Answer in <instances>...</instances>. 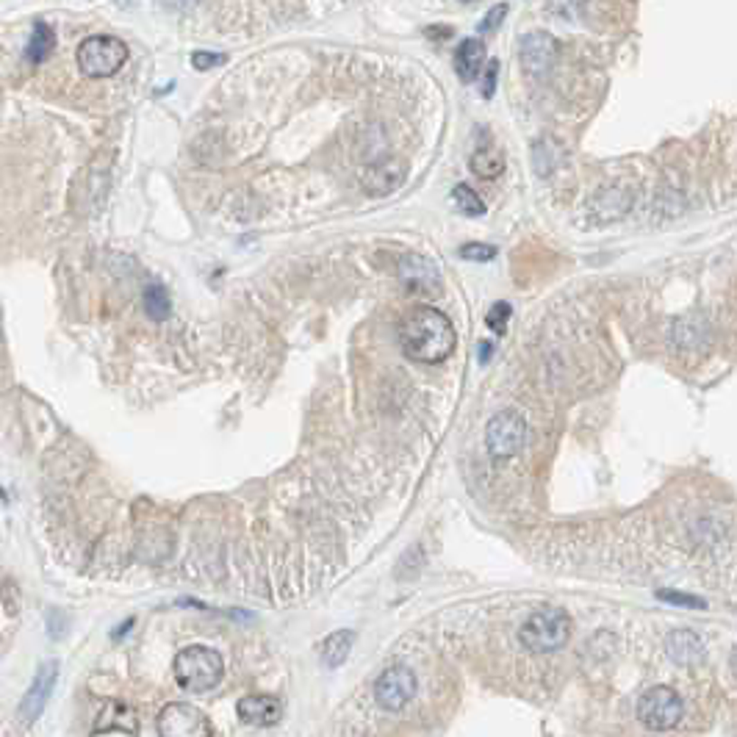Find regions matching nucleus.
I'll return each instance as SVG.
<instances>
[{
  "mask_svg": "<svg viewBox=\"0 0 737 737\" xmlns=\"http://www.w3.org/2000/svg\"><path fill=\"white\" fill-rule=\"evenodd\" d=\"M400 344L405 358L416 364H441L455 353L458 333L447 314L430 306H419L405 314L400 325Z\"/></svg>",
  "mask_w": 737,
  "mask_h": 737,
  "instance_id": "nucleus-1",
  "label": "nucleus"
},
{
  "mask_svg": "<svg viewBox=\"0 0 737 737\" xmlns=\"http://www.w3.org/2000/svg\"><path fill=\"white\" fill-rule=\"evenodd\" d=\"M572 629L574 624L566 610H560V607H543V610H535L522 624L518 638H522V646L530 648L533 655H552L569 643Z\"/></svg>",
  "mask_w": 737,
  "mask_h": 737,
  "instance_id": "nucleus-2",
  "label": "nucleus"
},
{
  "mask_svg": "<svg viewBox=\"0 0 737 737\" xmlns=\"http://www.w3.org/2000/svg\"><path fill=\"white\" fill-rule=\"evenodd\" d=\"M175 682L186 690V693H208L220 685L225 666L222 657L213 652L208 646H186L184 652L175 657Z\"/></svg>",
  "mask_w": 737,
  "mask_h": 737,
  "instance_id": "nucleus-3",
  "label": "nucleus"
},
{
  "mask_svg": "<svg viewBox=\"0 0 737 737\" xmlns=\"http://www.w3.org/2000/svg\"><path fill=\"white\" fill-rule=\"evenodd\" d=\"M128 61V45L117 36L95 33L78 45V67L86 78H111Z\"/></svg>",
  "mask_w": 737,
  "mask_h": 737,
  "instance_id": "nucleus-4",
  "label": "nucleus"
},
{
  "mask_svg": "<svg viewBox=\"0 0 737 737\" xmlns=\"http://www.w3.org/2000/svg\"><path fill=\"white\" fill-rule=\"evenodd\" d=\"M685 715V704L679 693L668 685L648 687L638 702V721L652 732H668L674 729Z\"/></svg>",
  "mask_w": 737,
  "mask_h": 737,
  "instance_id": "nucleus-5",
  "label": "nucleus"
},
{
  "mask_svg": "<svg viewBox=\"0 0 737 737\" xmlns=\"http://www.w3.org/2000/svg\"><path fill=\"white\" fill-rule=\"evenodd\" d=\"M527 444V421L515 411H499L486 424V447L494 460H510Z\"/></svg>",
  "mask_w": 737,
  "mask_h": 737,
  "instance_id": "nucleus-6",
  "label": "nucleus"
},
{
  "mask_svg": "<svg viewBox=\"0 0 737 737\" xmlns=\"http://www.w3.org/2000/svg\"><path fill=\"white\" fill-rule=\"evenodd\" d=\"M413 696H416V674L408 666L385 668L374 682V702L385 713H397L408 707Z\"/></svg>",
  "mask_w": 737,
  "mask_h": 737,
  "instance_id": "nucleus-7",
  "label": "nucleus"
},
{
  "mask_svg": "<svg viewBox=\"0 0 737 737\" xmlns=\"http://www.w3.org/2000/svg\"><path fill=\"white\" fill-rule=\"evenodd\" d=\"M158 732L161 737H211L213 734L205 713L184 702L166 704L158 713Z\"/></svg>",
  "mask_w": 737,
  "mask_h": 737,
  "instance_id": "nucleus-8",
  "label": "nucleus"
},
{
  "mask_svg": "<svg viewBox=\"0 0 737 737\" xmlns=\"http://www.w3.org/2000/svg\"><path fill=\"white\" fill-rule=\"evenodd\" d=\"M557 39L546 31H533L524 33L518 39V59H522V67L527 70V75L533 78H546L557 61Z\"/></svg>",
  "mask_w": 737,
  "mask_h": 737,
  "instance_id": "nucleus-9",
  "label": "nucleus"
},
{
  "mask_svg": "<svg viewBox=\"0 0 737 737\" xmlns=\"http://www.w3.org/2000/svg\"><path fill=\"white\" fill-rule=\"evenodd\" d=\"M408 178V161L405 158H397V156H388V158H380L374 161L364 175H361V184L366 189V194L372 197H385L397 192Z\"/></svg>",
  "mask_w": 737,
  "mask_h": 737,
  "instance_id": "nucleus-10",
  "label": "nucleus"
},
{
  "mask_svg": "<svg viewBox=\"0 0 737 737\" xmlns=\"http://www.w3.org/2000/svg\"><path fill=\"white\" fill-rule=\"evenodd\" d=\"M400 280L411 294L436 297L441 291V272L424 255H405L400 261Z\"/></svg>",
  "mask_w": 737,
  "mask_h": 737,
  "instance_id": "nucleus-11",
  "label": "nucleus"
},
{
  "mask_svg": "<svg viewBox=\"0 0 737 737\" xmlns=\"http://www.w3.org/2000/svg\"><path fill=\"white\" fill-rule=\"evenodd\" d=\"M56 676H59V666H56L53 660H51V663H42V668H39L33 685L28 687V693H25L23 702H20V718H23L25 726H31L42 713H45L51 693H53V687H56Z\"/></svg>",
  "mask_w": 737,
  "mask_h": 737,
  "instance_id": "nucleus-12",
  "label": "nucleus"
},
{
  "mask_svg": "<svg viewBox=\"0 0 737 737\" xmlns=\"http://www.w3.org/2000/svg\"><path fill=\"white\" fill-rule=\"evenodd\" d=\"M95 737H106V734H139V721H137V710L122 702L114 699L103 707V713L98 715V723L92 729Z\"/></svg>",
  "mask_w": 737,
  "mask_h": 737,
  "instance_id": "nucleus-13",
  "label": "nucleus"
},
{
  "mask_svg": "<svg viewBox=\"0 0 737 737\" xmlns=\"http://www.w3.org/2000/svg\"><path fill=\"white\" fill-rule=\"evenodd\" d=\"M666 652H668V657H671L676 666L690 668V666L704 663V657H707V646H704V640H702L696 632H690V629H676V632H671L668 640H666Z\"/></svg>",
  "mask_w": 737,
  "mask_h": 737,
  "instance_id": "nucleus-14",
  "label": "nucleus"
},
{
  "mask_svg": "<svg viewBox=\"0 0 737 737\" xmlns=\"http://www.w3.org/2000/svg\"><path fill=\"white\" fill-rule=\"evenodd\" d=\"M236 713L241 723L261 729V726H275L283 718V704L275 696H247L239 702Z\"/></svg>",
  "mask_w": 737,
  "mask_h": 737,
  "instance_id": "nucleus-15",
  "label": "nucleus"
},
{
  "mask_svg": "<svg viewBox=\"0 0 737 737\" xmlns=\"http://www.w3.org/2000/svg\"><path fill=\"white\" fill-rule=\"evenodd\" d=\"M486 64V48L480 39H463V45L455 51V72L463 83H474L483 72Z\"/></svg>",
  "mask_w": 737,
  "mask_h": 737,
  "instance_id": "nucleus-16",
  "label": "nucleus"
},
{
  "mask_svg": "<svg viewBox=\"0 0 737 737\" xmlns=\"http://www.w3.org/2000/svg\"><path fill=\"white\" fill-rule=\"evenodd\" d=\"M353 646H355V632H350V629L330 632V635L322 640V648H319L322 666H325V668H338V666H344L346 657H350V652H353Z\"/></svg>",
  "mask_w": 737,
  "mask_h": 737,
  "instance_id": "nucleus-17",
  "label": "nucleus"
},
{
  "mask_svg": "<svg viewBox=\"0 0 737 737\" xmlns=\"http://www.w3.org/2000/svg\"><path fill=\"white\" fill-rule=\"evenodd\" d=\"M468 166H471V172H474L477 178L494 181V178H499L502 172H505V156H502L496 147L486 145V147H477V150L471 153Z\"/></svg>",
  "mask_w": 737,
  "mask_h": 737,
  "instance_id": "nucleus-18",
  "label": "nucleus"
},
{
  "mask_svg": "<svg viewBox=\"0 0 737 737\" xmlns=\"http://www.w3.org/2000/svg\"><path fill=\"white\" fill-rule=\"evenodd\" d=\"M56 48V31L48 25V23H36L33 31H31V39H28V45H25V59L28 64H42Z\"/></svg>",
  "mask_w": 737,
  "mask_h": 737,
  "instance_id": "nucleus-19",
  "label": "nucleus"
},
{
  "mask_svg": "<svg viewBox=\"0 0 737 737\" xmlns=\"http://www.w3.org/2000/svg\"><path fill=\"white\" fill-rule=\"evenodd\" d=\"M145 311L153 322H164L169 319L172 314V299H169V291L161 286V283H150L145 288Z\"/></svg>",
  "mask_w": 737,
  "mask_h": 737,
  "instance_id": "nucleus-20",
  "label": "nucleus"
},
{
  "mask_svg": "<svg viewBox=\"0 0 737 737\" xmlns=\"http://www.w3.org/2000/svg\"><path fill=\"white\" fill-rule=\"evenodd\" d=\"M452 203H455L458 211H463L466 216H483V213H486L483 197L477 194L468 184H458V186L452 189Z\"/></svg>",
  "mask_w": 737,
  "mask_h": 737,
  "instance_id": "nucleus-21",
  "label": "nucleus"
},
{
  "mask_svg": "<svg viewBox=\"0 0 737 737\" xmlns=\"http://www.w3.org/2000/svg\"><path fill=\"white\" fill-rule=\"evenodd\" d=\"M588 0H546V12L560 20H577L585 12Z\"/></svg>",
  "mask_w": 737,
  "mask_h": 737,
  "instance_id": "nucleus-22",
  "label": "nucleus"
},
{
  "mask_svg": "<svg viewBox=\"0 0 737 737\" xmlns=\"http://www.w3.org/2000/svg\"><path fill=\"white\" fill-rule=\"evenodd\" d=\"M458 252H460L463 261H477V264H486V261H494V258H496V247L494 244H480V241H468Z\"/></svg>",
  "mask_w": 737,
  "mask_h": 737,
  "instance_id": "nucleus-23",
  "label": "nucleus"
},
{
  "mask_svg": "<svg viewBox=\"0 0 737 737\" xmlns=\"http://www.w3.org/2000/svg\"><path fill=\"white\" fill-rule=\"evenodd\" d=\"M510 314H513V308L507 306V302H496V306H491V311H488V317H486V325H488L496 335H502V333L507 330Z\"/></svg>",
  "mask_w": 737,
  "mask_h": 737,
  "instance_id": "nucleus-24",
  "label": "nucleus"
},
{
  "mask_svg": "<svg viewBox=\"0 0 737 737\" xmlns=\"http://www.w3.org/2000/svg\"><path fill=\"white\" fill-rule=\"evenodd\" d=\"M228 59L222 56V53H208V51H197V53H192V67L194 70H200V72H205V70H213V67H220V64H225Z\"/></svg>",
  "mask_w": 737,
  "mask_h": 737,
  "instance_id": "nucleus-25",
  "label": "nucleus"
},
{
  "mask_svg": "<svg viewBox=\"0 0 737 737\" xmlns=\"http://www.w3.org/2000/svg\"><path fill=\"white\" fill-rule=\"evenodd\" d=\"M505 17H507V4H496L491 12H486V17L480 20V25H477V28H480V33L496 31V28H499V23H502Z\"/></svg>",
  "mask_w": 737,
  "mask_h": 737,
  "instance_id": "nucleus-26",
  "label": "nucleus"
},
{
  "mask_svg": "<svg viewBox=\"0 0 737 737\" xmlns=\"http://www.w3.org/2000/svg\"><path fill=\"white\" fill-rule=\"evenodd\" d=\"M496 78H499V61L491 59L488 67H486V78H483V98L491 100L494 92H496Z\"/></svg>",
  "mask_w": 737,
  "mask_h": 737,
  "instance_id": "nucleus-27",
  "label": "nucleus"
},
{
  "mask_svg": "<svg viewBox=\"0 0 737 737\" xmlns=\"http://www.w3.org/2000/svg\"><path fill=\"white\" fill-rule=\"evenodd\" d=\"M663 601H674V604H687V607H704V601L702 599H696V596H682V593H666V591H660L657 593Z\"/></svg>",
  "mask_w": 737,
  "mask_h": 737,
  "instance_id": "nucleus-28",
  "label": "nucleus"
},
{
  "mask_svg": "<svg viewBox=\"0 0 737 737\" xmlns=\"http://www.w3.org/2000/svg\"><path fill=\"white\" fill-rule=\"evenodd\" d=\"M164 4V9H169V12H189L192 6H197L200 0H161Z\"/></svg>",
  "mask_w": 737,
  "mask_h": 737,
  "instance_id": "nucleus-29",
  "label": "nucleus"
},
{
  "mask_svg": "<svg viewBox=\"0 0 737 737\" xmlns=\"http://www.w3.org/2000/svg\"><path fill=\"white\" fill-rule=\"evenodd\" d=\"M463 4H474V0H463Z\"/></svg>",
  "mask_w": 737,
  "mask_h": 737,
  "instance_id": "nucleus-30",
  "label": "nucleus"
}]
</instances>
